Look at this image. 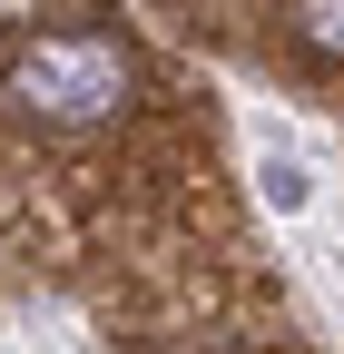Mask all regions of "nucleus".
<instances>
[{"instance_id": "1", "label": "nucleus", "mask_w": 344, "mask_h": 354, "mask_svg": "<svg viewBox=\"0 0 344 354\" xmlns=\"http://www.w3.org/2000/svg\"><path fill=\"white\" fill-rule=\"evenodd\" d=\"M138 88L118 30H20L0 50V109L39 138H79V128H108Z\"/></svg>"}, {"instance_id": "2", "label": "nucleus", "mask_w": 344, "mask_h": 354, "mask_svg": "<svg viewBox=\"0 0 344 354\" xmlns=\"http://www.w3.org/2000/svg\"><path fill=\"white\" fill-rule=\"evenodd\" d=\"M285 39L305 59H344V0H305V10H285Z\"/></svg>"}, {"instance_id": "3", "label": "nucleus", "mask_w": 344, "mask_h": 354, "mask_svg": "<svg viewBox=\"0 0 344 354\" xmlns=\"http://www.w3.org/2000/svg\"><path fill=\"white\" fill-rule=\"evenodd\" d=\"M266 197L276 207H305V167H295L285 148H266Z\"/></svg>"}]
</instances>
